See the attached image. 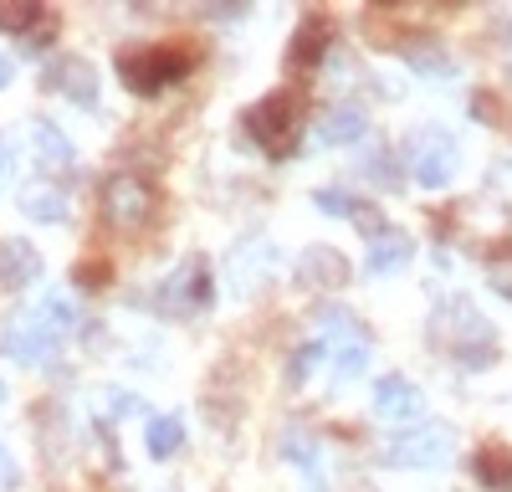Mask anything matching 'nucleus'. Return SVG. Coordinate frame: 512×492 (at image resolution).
Masks as SVG:
<instances>
[{"mask_svg": "<svg viewBox=\"0 0 512 492\" xmlns=\"http://www.w3.org/2000/svg\"><path fill=\"white\" fill-rule=\"evenodd\" d=\"M195 62H200L195 41H139V47H118V57H113L123 88L139 98H154L164 88H175V82H185L195 72Z\"/></svg>", "mask_w": 512, "mask_h": 492, "instance_id": "f257e3e1", "label": "nucleus"}, {"mask_svg": "<svg viewBox=\"0 0 512 492\" xmlns=\"http://www.w3.org/2000/svg\"><path fill=\"white\" fill-rule=\"evenodd\" d=\"M72 303L62 293H47L36 308L6 318V328H0V344H6V354H16L21 364H41V359H52V349L62 344V334H72Z\"/></svg>", "mask_w": 512, "mask_h": 492, "instance_id": "f03ea898", "label": "nucleus"}, {"mask_svg": "<svg viewBox=\"0 0 512 492\" xmlns=\"http://www.w3.org/2000/svg\"><path fill=\"white\" fill-rule=\"evenodd\" d=\"M303 118H308V93L303 88H277V93H267L262 103H251L241 113L251 144L262 149V154H272V159H287L297 149Z\"/></svg>", "mask_w": 512, "mask_h": 492, "instance_id": "7ed1b4c3", "label": "nucleus"}, {"mask_svg": "<svg viewBox=\"0 0 512 492\" xmlns=\"http://www.w3.org/2000/svg\"><path fill=\"white\" fill-rule=\"evenodd\" d=\"M154 211H159V195H154L149 180H139V175H113V180L103 185V216H108L118 231H144V226L154 221Z\"/></svg>", "mask_w": 512, "mask_h": 492, "instance_id": "20e7f679", "label": "nucleus"}, {"mask_svg": "<svg viewBox=\"0 0 512 492\" xmlns=\"http://www.w3.org/2000/svg\"><path fill=\"white\" fill-rule=\"evenodd\" d=\"M405 164H410V175H415L425 190L451 185V175H456V144H451V134H441V129H420V134H410V144H405Z\"/></svg>", "mask_w": 512, "mask_h": 492, "instance_id": "39448f33", "label": "nucleus"}, {"mask_svg": "<svg viewBox=\"0 0 512 492\" xmlns=\"http://www.w3.org/2000/svg\"><path fill=\"white\" fill-rule=\"evenodd\" d=\"M210 298H216V287H210V267H205V257H185L175 272L164 277V287H159V308L164 313H195V308H210Z\"/></svg>", "mask_w": 512, "mask_h": 492, "instance_id": "423d86ee", "label": "nucleus"}, {"mask_svg": "<svg viewBox=\"0 0 512 492\" xmlns=\"http://www.w3.org/2000/svg\"><path fill=\"white\" fill-rule=\"evenodd\" d=\"M446 318H456V328H446V323H436V344L441 349H451V354H461V359H472V364H482L487 359V349H492V328L482 323V313L472 308V303H451V308H441Z\"/></svg>", "mask_w": 512, "mask_h": 492, "instance_id": "0eeeda50", "label": "nucleus"}, {"mask_svg": "<svg viewBox=\"0 0 512 492\" xmlns=\"http://www.w3.org/2000/svg\"><path fill=\"white\" fill-rule=\"evenodd\" d=\"M0 31L21 36L26 47H52L62 31V11L41 6V0H21V6H0Z\"/></svg>", "mask_w": 512, "mask_h": 492, "instance_id": "6e6552de", "label": "nucleus"}, {"mask_svg": "<svg viewBox=\"0 0 512 492\" xmlns=\"http://www.w3.org/2000/svg\"><path fill=\"white\" fill-rule=\"evenodd\" d=\"M451 457V431L446 426H415L390 446L395 467H441Z\"/></svg>", "mask_w": 512, "mask_h": 492, "instance_id": "1a4fd4ad", "label": "nucleus"}, {"mask_svg": "<svg viewBox=\"0 0 512 492\" xmlns=\"http://www.w3.org/2000/svg\"><path fill=\"white\" fill-rule=\"evenodd\" d=\"M41 82H47L52 93L82 103V108H93V103H98V72H93V62H82V57H57Z\"/></svg>", "mask_w": 512, "mask_h": 492, "instance_id": "9d476101", "label": "nucleus"}, {"mask_svg": "<svg viewBox=\"0 0 512 492\" xmlns=\"http://www.w3.org/2000/svg\"><path fill=\"white\" fill-rule=\"evenodd\" d=\"M420 390L410 385V380H400V375H384L379 385H374V416L379 421H390V426H410V421H420Z\"/></svg>", "mask_w": 512, "mask_h": 492, "instance_id": "9b49d317", "label": "nucleus"}, {"mask_svg": "<svg viewBox=\"0 0 512 492\" xmlns=\"http://www.w3.org/2000/svg\"><path fill=\"white\" fill-rule=\"evenodd\" d=\"M328 36H333L328 16H323V11H303V21H297V36H292V52H287L292 72H313V67L328 57Z\"/></svg>", "mask_w": 512, "mask_h": 492, "instance_id": "f8f14e48", "label": "nucleus"}, {"mask_svg": "<svg viewBox=\"0 0 512 492\" xmlns=\"http://www.w3.org/2000/svg\"><path fill=\"white\" fill-rule=\"evenodd\" d=\"M297 282H308V287H344V282H349V262H344V252H328V246H308V252L297 257Z\"/></svg>", "mask_w": 512, "mask_h": 492, "instance_id": "ddd939ff", "label": "nucleus"}, {"mask_svg": "<svg viewBox=\"0 0 512 492\" xmlns=\"http://www.w3.org/2000/svg\"><path fill=\"white\" fill-rule=\"evenodd\" d=\"M41 277V252L21 236H6L0 241V282L6 287H31Z\"/></svg>", "mask_w": 512, "mask_h": 492, "instance_id": "4468645a", "label": "nucleus"}, {"mask_svg": "<svg viewBox=\"0 0 512 492\" xmlns=\"http://www.w3.org/2000/svg\"><path fill=\"white\" fill-rule=\"evenodd\" d=\"M410 252H415V241L405 236V231H395V226H384L374 241H369V272L374 277H384V272H400L405 262H410Z\"/></svg>", "mask_w": 512, "mask_h": 492, "instance_id": "2eb2a0df", "label": "nucleus"}, {"mask_svg": "<svg viewBox=\"0 0 512 492\" xmlns=\"http://www.w3.org/2000/svg\"><path fill=\"white\" fill-rule=\"evenodd\" d=\"M364 129H369V118L359 108H328L318 118V144H328V149L354 144V139H364Z\"/></svg>", "mask_w": 512, "mask_h": 492, "instance_id": "dca6fc26", "label": "nucleus"}, {"mask_svg": "<svg viewBox=\"0 0 512 492\" xmlns=\"http://www.w3.org/2000/svg\"><path fill=\"white\" fill-rule=\"evenodd\" d=\"M477 477H482V487H492V492H512V446H502V441H487L482 451H477Z\"/></svg>", "mask_w": 512, "mask_h": 492, "instance_id": "f3484780", "label": "nucleus"}, {"mask_svg": "<svg viewBox=\"0 0 512 492\" xmlns=\"http://www.w3.org/2000/svg\"><path fill=\"white\" fill-rule=\"evenodd\" d=\"M21 211H26L31 221L57 226V221H67V200H62V190H52V185H26V190H21Z\"/></svg>", "mask_w": 512, "mask_h": 492, "instance_id": "a211bd4d", "label": "nucleus"}, {"mask_svg": "<svg viewBox=\"0 0 512 492\" xmlns=\"http://www.w3.org/2000/svg\"><path fill=\"white\" fill-rule=\"evenodd\" d=\"M318 323H323V344H333V349L364 344V328H359V318H354V313H344V308H328Z\"/></svg>", "mask_w": 512, "mask_h": 492, "instance_id": "6ab92c4d", "label": "nucleus"}, {"mask_svg": "<svg viewBox=\"0 0 512 492\" xmlns=\"http://www.w3.org/2000/svg\"><path fill=\"white\" fill-rule=\"evenodd\" d=\"M277 262V252H272V246L267 241H256V262H246V252H236L231 257V272H236V287H241V293H256V287H262V267H272Z\"/></svg>", "mask_w": 512, "mask_h": 492, "instance_id": "aec40b11", "label": "nucleus"}, {"mask_svg": "<svg viewBox=\"0 0 512 492\" xmlns=\"http://www.w3.org/2000/svg\"><path fill=\"white\" fill-rule=\"evenodd\" d=\"M185 446V426H180V416H154L149 421V457H175V451Z\"/></svg>", "mask_w": 512, "mask_h": 492, "instance_id": "412c9836", "label": "nucleus"}, {"mask_svg": "<svg viewBox=\"0 0 512 492\" xmlns=\"http://www.w3.org/2000/svg\"><path fill=\"white\" fill-rule=\"evenodd\" d=\"M36 149H41V159H47L52 170H72V144L62 139L57 123H47V118L36 123Z\"/></svg>", "mask_w": 512, "mask_h": 492, "instance_id": "4be33fe9", "label": "nucleus"}, {"mask_svg": "<svg viewBox=\"0 0 512 492\" xmlns=\"http://www.w3.org/2000/svg\"><path fill=\"white\" fill-rule=\"evenodd\" d=\"M72 282H77V287H108V282H113V262H108V257L77 262V267H72Z\"/></svg>", "mask_w": 512, "mask_h": 492, "instance_id": "5701e85b", "label": "nucleus"}, {"mask_svg": "<svg viewBox=\"0 0 512 492\" xmlns=\"http://www.w3.org/2000/svg\"><path fill=\"white\" fill-rule=\"evenodd\" d=\"M313 200H318V211H323V216H354V200H349L344 190H318Z\"/></svg>", "mask_w": 512, "mask_h": 492, "instance_id": "b1692460", "label": "nucleus"}, {"mask_svg": "<svg viewBox=\"0 0 512 492\" xmlns=\"http://www.w3.org/2000/svg\"><path fill=\"white\" fill-rule=\"evenodd\" d=\"M323 349H328V344H308L303 354L292 359V385H303V380L313 375V364H318V354H323Z\"/></svg>", "mask_w": 512, "mask_h": 492, "instance_id": "393cba45", "label": "nucleus"}, {"mask_svg": "<svg viewBox=\"0 0 512 492\" xmlns=\"http://www.w3.org/2000/svg\"><path fill=\"white\" fill-rule=\"evenodd\" d=\"M0 477H6V482H16V462L6 457V446H0Z\"/></svg>", "mask_w": 512, "mask_h": 492, "instance_id": "a878e982", "label": "nucleus"}, {"mask_svg": "<svg viewBox=\"0 0 512 492\" xmlns=\"http://www.w3.org/2000/svg\"><path fill=\"white\" fill-rule=\"evenodd\" d=\"M6 175H11V144H0V185H6Z\"/></svg>", "mask_w": 512, "mask_h": 492, "instance_id": "bb28decb", "label": "nucleus"}, {"mask_svg": "<svg viewBox=\"0 0 512 492\" xmlns=\"http://www.w3.org/2000/svg\"><path fill=\"white\" fill-rule=\"evenodd\" d=\"M6 82H11V62H6V57H0V88H6Z\"/></svg>", "mask_w": 512, "mask_h": 492, "instance_id": "cd10ccee", "label": "nucleus"}]
</instances>
